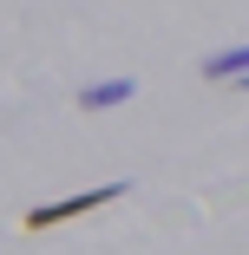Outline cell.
Wrapping results in <instances>:
<instances>
[{
	"label": "cell",
	"instance_id": "cell-1",
	"mask_svg": "<svg viewBox=\"0 0 249 255\" xmlns=\"http://www.w3.org/2000/svg\"><path fill=\"white\" fill-rule=\"evenodd\" d=\"M118 196H125V183H98V190H79V196H66V203H39V210H26V236L59 229V223H79V216L105 210V203H118Z\"/></svg>",
	"mask_w": 249,
	"mask_h": 255
},
{
	"label": "cell",
	"instance_id": "cell-2",
	"mask_svg": "<svg viewBox=\"0 0 249 255\" xmlns=\"http://www.w3.org/2000/svg\"><path fill=\"white\" fill-rule=\"evenodd\" d=\"M125 98H131V79H98V85L79 92V112H112V105H125Z\"/></svg>",
	"mask_w": 249,
	"mask_h": 255
},
{
	"label": "cell",
	"instance_id": "cell-3",
	"mask_svg": "<svg viewBox=\"0 0 249 255\" xmlns=\"http://www.w3.org/2000/svg\"><path fill=\"white\" fill-rule=\"evenodd\" d=\"M236 72H249V46H236V53H210V59H204V79H236Z\"/></svg>",
	"mask_w": 249,
	"mask_h": 255
}]
</instances>
